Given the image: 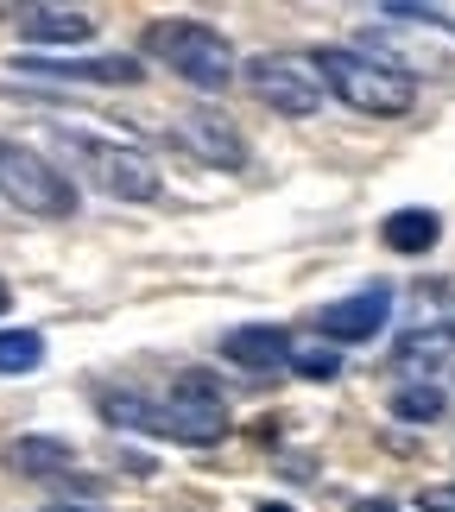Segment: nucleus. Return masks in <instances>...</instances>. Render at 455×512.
I'll return each instance as SVG.
<instances>
[{
  "label": "nucleus",
  "mask_w": 455,
  "mask_h": 512,
  "mask_svg": "<svg viewBox=\"0 0 455 512\" xmlns=\"http://www.w3.org/2000/svg\"><path fill=\"white\" fill-rule=\"evenodd\" d=\"M19 76H38V83H108V89H133L140 83V57L108 51V57H19Z\"/></svg>",
  "instance_id": "1a4fd4ad"
},
{
  "label": "nucleus",
  "mask_w": 455,
  "mask_h": 512,
  "mask_svg": "<svg viewBox=\"0 0 455 512\" xmlns=\"http://www.w3.org/2000/svg\"><path fill=\"white\" fill-rule=\"evenodd\" d=\"M165 133H171V146L190 152L196 165H209V171H247V140H241V127H234L222 108H184V114H171Z\"/></svg>",
  "instance_id": "0eeeda50"
},
{
  "label": "nucleus",
  "mask_w": 455,
  "mask_h": 512,
  "mask_svg": "<svg viewBox=\"0 0 455 512\" xmlns=\"http://www.w3.org/2000/svg\"><path fill=\"white\" fill-rule=\"evenodd\" d=\"M222 361L247 367V373H279L291 361V329L285 323H241L222 336Z\"/></svg>",
  "instance_id": "9b49d317"
},
{
  "label": "nucleus",
  "mask_w": 455,
  "mask_h": 512,
  "mask_svg": "<svg viewBox=\"0 0 455 512\" xmlns=\"http://www.w3.org/2000/svg\"><path fill=\"white\" fill-rule=\"evenodd\" d=\"M298 380H316V386H329V380H342V348H329V342H298L291 336V361H285Z\"/></svg>",
  "instance_id": "dca6fc26"
},
{
  "label": "nucleus",
  "mask_w": 455,
  "mask_h": 512,
  "mask_svg": "<svg viewBox=\"0 0 455 512\" xmlns=\"http://www.w3.org/2000/svg\"><path fill=\"white\" fill-rule=\"evenodd\" d=\"M146 51L165 64L177 83H190L196 95H222L241 76V57L209 19H152L146 26Z\"/></svg>",
  "instance_id": "f03ea898"
},
{
  "label": "nucleus",
  "mask_w": 455,
  "mask_h": 512,
  "mask_svg": "<svg viewBox=\"0 0 455 512\" xmlns=\"http://www.w3.org/2000/svg\"><path fill=\"white\" fill-rule=\"evenodd\" d=\"M241 76L272 114H285V121H310V114L323 108V76H316L310 51H260V57L241 64Z\"/></svg>",
  "instance_id": "423d86ee"
},
{
  "label": "nucleus",
  "mask_w": 455,
  "mask_h": 512,
  "mask_svg": "<svg viewBox=\"0 0 455 512\" xmlns=\"http://www.w3.org/2000/svg\"><path fill=\"white\" fill-rule=\"evenodd\" d=\"M380 241H386V253H399V260H424V253L443 241V215L437 209H392L380 222Z\"/></svg>",
  "instance_id": "4468645a"
},
{
  "label": "nucleus",
  "mask_w": 455,
  "mask_h": 512,
  "mask_svg": "<svg viewBox=\"0 0 455 512\" xmlns=\"http://www.w3.org/2000/svg\"><path fill=\"white\" fill-rule=\"evenodd\" d=\"M449 354H455V317L411 323V329H399V336H392V373H411V380H424V373H437Z\"/></svg>",
  "instance_id": "9d476101"
},
{
  "label": "nucleus",
  "mask_w": 455,
  "mask_h": 512,
  "mask_svg": "<svg viewBox=\"0 0 455 512\" xmlns=\"http://www.w3.org/2000/svg\"><path fill=\"white\" fill-rule=\"evenodd\" d=\"M0 196H7L19 215H38V222H70L76 215L70 171H57L45 152H32L19 140H0Z\"/></svg>",
  "instance_id": "39448f33"
},
{
  "label": "nucleus",
  "mask_w": 455,
  "mask_h": 512,
  "mask_svg": "<svg viewBox=\"0 0 455 512\" xmlns=\"http://www.w3.org/2000/svg\"><path fill=\"white\" fill-rule=\"evenodd\" d=\"M443 411H449V399H443V386H430V380H411V386L392 392V418L399 424H437Z\"/></svg>",
  "instance_id": "2eb2a0df"
},
{
  "label": "nucleus",
  "mask_w": 455,
  "mask_h": 512,
  "mask_svg": "<svg viewBox=\"0 0 455 512\" xmlns=\"http://www.w3.org/2000/svg\"><path fill=\"white\" fill-rule=\"evenodd\" d=\"M38 512H95V506H70V500H57V506H38Z\"/></svg>",
  "instance_id": "aec40b11"
},
{
  "label": "nucleus",
  "mask_w": 455,
  "mask_h": 512,
  "mask_svg": "<svg viewBox=\"0 0 455 512\" xmlns=\"http://www.w3.org/2000/svg\"><path fill=\"white\" fill-rule=\"evenodd\" d=\"M13 26H19V38H32V45H89L95 13H83V7H19Z\"/></svg>",
  "instance_id": "f8f14e48"
},
{
  "label": "nucleus",
  "mask_w": 455,
  "mask_h": 512,
  "mask_svg": "<svg viewBox=\"0 0 455 512\" xmlns=\"http://www.w3.org/2000/svg\"><path fill=\"white\" fill-rule=\"evenodd\" d=\"M51 140H57V152H64L95 190L114 196V203H158V190H165L158 165L146 159V152L121 146V140H95V133H76V127H57Z\"/></svg>",
  "instance_id": "7ed1b4c3"
},
{
  "label": "nucleus",
  "mask_w": 455,
  "mask_h": 512,
  "mask_svg": "<svg viewBox=\"0 0 455 512\" xmlns=\"http://www.w3.org/2000/svg\"><path fill=\"white\" fill-rule=\"evenodd\" d=\"M45 361V336L38 329H0V380H19Z\"/></svg>",
  "instance_id": "f3484780"
},
{
  "label": "nucleus",
  "mask_w": 455,
  "mask_h": 512,
  "mask_svg": "<svg viewBox=\"0 0 455 512\" xmlns=\"http://www.w3.org/2000/svg\"><path fill=\"white\" fill-rule=\"evenodd\" d=\"M7 475H19V481H64V475H76V449L64 443V437H19V443H7Z\"/></svg>",
  "instance_id": "ddd939ff"
},
{
  "label": "nucleus",
  "mask_w": 455,
  "mask_h": 512,
  "mask_svg": "<svg viewBox=\"0 0 455 512\" xmlns=\"http://www.w3.org/2000/svg\"><path fill=\"white\" fill-rule=\"evenodd\" d=\"M380 19H392V26H437L455 38V13L449 7H411V0H386V7H373Z\"/></svg>",
  "instance_id": "a211bd4d"
},
{
  "label": "nucleus",
  "mask_w": 455,
  "mask_h": 512,
  "mask_svg": "<svg viewBox=\"0 0 455 512\" xmlns=\"http://www.w3.org/2000/svg\"><path fill=\"white\" fill-rule=\"evenodd\" d=\"M418 512H455V487H430L418 500Z\"/></svg>",
  "instance_id": "6ab92c4d"
},
{
  "label": "nucleus",
  "mask_w": 455,
  "mask_h": 512,
  "mask_svg": "<svg viewBox=\"0 0 455 512\" xmlns=\"http://www.w3.org/2000/svg\"><path fill=\"white\" fill-rule=\"evenodd\" d=\"M253 512H291V506H272V500H266V506H253Z\"/></svg>",
  "instance_id": "4be33fe9"
},
{
  "label": "nucleus",
  "mask_w": 455,
  "mask_h": 512,
  "mask_svg": "<svg viewBox=\"0 0 455 512\" xmlns=\"http://www.w3.org/2000/svg\"><path fill=\"white\" fill-rule=\"evenodd\" d=\"M392 323V285H361L354 298H335L316 310V342L348 348V342H373Z\"/></svg>",
  "instance_id": "6e6552de"
},
{
  "label": "nucleus",
  "mask_w": 455,
  "mask_h": 512,
  "mask_svg": "<svg viewBox=\"0 0 455 512\" xmlns=\"http://www.w3.org/2000/svg\"><path fill=\"white\" fill-rule=\"evenodd\" d=\"M7 304H13V285H7V279H0V317H7Z\"/></svg>",
  "instance_id": "412c9836"
},
{
  "label": "nucleus",
  "mask_w": 455,
  "mask_h": 512,
  "mask_svg": "<svg viewBox=\"0 0 455 512\" xmlns=\"http://www.w3.org/2000/svg\"><path fill=\"white\" fill-rule=\"evenodd\" d=\"M310 64L323 76V95H342L367 121H399V114L418 108V76L405 64H392V57H373L354 45H323V51H310Z\"/></svg>",
  "instance_id": "f257e3e1"
},
{
  "label": "nucleus",
  "mask_w": 455,
  "mask_h": 512,
  "mask_svg": "<svg viewBox=\"0 0 455 512\" xmlns=\"http://www.w3.org/2000/svg\"><path fill=\"white\" fill-rule=\"evenodd\" d=\"M158 437L184 443V449H209L228 437V392L215 373L184 367L171 380V392H158Z\"/></svg>",
  "instance_id": "20e7f679"
}]
</instances>
